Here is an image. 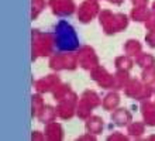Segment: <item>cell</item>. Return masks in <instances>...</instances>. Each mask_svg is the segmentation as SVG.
<instances>
[{"mask_svg":"<svg viewBox=\"0 0 155 141\" xmlns=\"http://www.w3.org/2000/svg\"><path fill=\"white\" fill-rule=\"evenodd\" d=\"M151 16V13L147 7H137L135 6L131 12V18L134 21H147V18Z\"/></svg>","mask_w":155,"mask_h":141,"instance_id":"obj_5","label":"cell"},{"mask_svg":"<svg viewBox=\"0 0 155 141\" xmlns=\"http://www.w3.org/2000/svg\"><path fill=\"white\" fill-rule=\"evenodd\" d=\"M109 2L113 4H121L123 3V0H109Z\"/></svg>","mask_w":155,"mask_h":141,"instance_id":"obj_8","label":"cell"},{"mask_svg":"<svg viewBox=\"0 0 155 141\" xmlns=\"http://www.w3.org/2000/svg\"><path fill=\"white\" fill-rule=\"evenodd\" d=\"M97 0H86L79 6V21L83 24H87L93 20V17L99 13Z\"/></svg>","mask_w":155,"mask_h":141,"instance_id":"obj_3","label":"cell"},{"mask_svg":"<svg viewBox=\"0 0 155 141\" xmlns=\"http://www.w3.org/2000/svg\"><path fill=\"white\" fill-rule=\"evenodd\" d=\"M131 3L137 6V7H147L148 0H131Z\"/></svg>","mask_w":155,"mask_h":141,"instance_id":"obj_7","label":"cell"},{"mask_svg":"<svg viewBox=\"0 0 155 141\" xmlns=\"http://www.w3.org/2000/svg\"><path fill=\"white\" fill-rule=\"evenodd\" d=\"M57 34V42L61 47H68V48H75L78 45V37L75 34V30L72 25H69L66 21H59L55 28Z\"/></svg>","mask_w":155,"mask_h":141,"instance_id":"obj_2","label":"cell"},{"mask_svg":"<svg viewBox=\"0 0 155 141\" xmlns=\"http://www.w3.org/2000/svg\"><path fill=\"white\" fill-rule=\"evenodd\" d=\"M48 4L57 16H69L75 12V4L72 0H49Z\"/></svg>","mask_w":155,"mask_h":141,"instance_id":"obj_4","label":"cell"},{"mask_svg":"<svg viewBox=\"0 0 155 141\" xmlns=\"http://www.w3.org/2000/svg\"><path fill=\"white\" fill-rule=\"evenodd\" d=\"M45 4H47L45 0H33V18H35V16H38L44 10Z\"/></svg>","mask_w":155,"mask_h":141,"instance_id":"obj_6","label":"cell"},{"mask_svg":"<svg viewBox=\"0 0 155 141\" xmlns=\"http://www.w3.org/2000/svg\"><path fill=\"white\" fill-rule=\"evenodd\" d=\"M100 24L104 28L106 34H114L124 30L128 25V17L126 14H113L110 10L100 13Z\"/></svg>","mask_w":155,"mask_h":141,"instance_id":"obj_1","label":"cell"}]
</instances>
